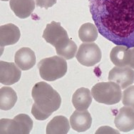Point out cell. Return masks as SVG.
I'll return each instance as SVG.
<instances>
[{
  "mask_svg": "<svg viewBox=\"0 0 134 134\" xmlns=\"http://www.w3.org/2000/svg\"><path fill=\"white\" fill-rule=\"evenodd\" d=\"M100 34L116 45L134 47V0H88Z\"/></svg>",
  "mask_w": 134,
  "mask_h": 134,
  "instance_id": "6da1fadb",
  "label": "cell"
},
{
  "mask_svg": "<svg viewBox=\"0 0 134 134\" xmlns=\"http://www.w3.org/2000/svg\"><path fill=\"white\" fill-rule=\"evenodd\" d=\"M31 96L34 101L31 113L36 120H46L61 106L60 95L45 82L36 83L32 88Z\"/></svg>",
  "mask_w": 134,
  "mask_h": 134,
  "instance_id": "7a4b0ae2",
  "label": "cell"
},
{
  "mask_svg": "<svg viewBox=\"0 0 134 134\" xmlns=\"http://www.w3.org/2000/svg\"><path fill=\"white\" fill-rule=\"evenodd\" d=\"M38 69L43 80L54 81L66 75L67 62L62 57L53 56L41 59L38 63Z\"/></svg>",
  "mask_w": 134,
  "mask_h": 134,
  "instance_id": "3957f363",
  "label": "cell"
},
{
  "mask_svg": "<svg viewBox=\"0 0 134 134\" xmlns=\"http://www.w3.org/2000/svg\"><path fill=\"white\" fill-rule=\"evenodd\" d=\"M91 95L96 101L106 105H114L120 102L122 92L120 85L113 81L96 84L91 89Z\"/></svg>",
  "mask_w": 134,
  "mask_h": 134,
  "instance_id": "277c9868",
  "label": "cell"
},
{
  "mask_svg": "<svg viewBox=\"0 0 134 134\" xmlns=\"http://www.w3.org/2000/svg\"><path fill=\"white\" fill-rule=\"evenodd\" d=\"M33 128V121L26 114H19L13 120L2 118L0 121L1 134H29Z\"/></svg>",
  "mask_w": 134,
  "mask_h": 134,
  "instance_id": "5b68a950",
  "label": "cell"
},
{
  "mask_svg": "<svg viewBox=\"0 0 134 134\" xmlns=\"http://www.w3.org/2000/svg\"><path fill=\"white\" fill-rule=\"evenodd\" d=\"M76 57L80 64L86 67H91L100 62L102 53L96 43H83L79 47Z\"/></svg>",
  "mask_w": 134,
  "mask_h": 134,
  "instance_id": "8992f818",
  "label": "cell"
},
{
  "mask_svg": "<svg viewBox=\"0 0 134 134\" xmlns=\"http://www.w3.org/2000/svg\"><path fill=\"white\" fill-rule=\"evenodd\" d=\"M108 80L117 83L121 89H125L134 83V70L129 66H116L108 73Z\"/></svg>",
  "mask_w": 134,
  "mask_h": 134,
  "instance_id": "52a82bcc",
  "label": "cell"
},
{
  "mask_svg": "<svg viewBox=\"0 0 134 134\" xmlns=\"http://www.w3.org/2000/svg\"><path fill=\"white\" fill-rule=\"evenodd\" d=\"M21 76V69L13 62H0V83L12 85L17 83Z\"/></svg>",
  "mask_w": 134,
  "mask_h": 134,
  "instance_id": "ba28073f",
  "label": "cell"
},
{
  "mask_svg": "<svg viewBox=\"0 0 134 134\" xmlns=\"http://www.w3.org/2000/svg\"><path fill=\"white\" fill-rule=\"evenodd\" d=\"M42 36L47 42L54 47L69 37L67 32L62 27L61 23L54 21L47 24Z\"/></svg>",
  "mask_w": 134,
  "mask_h": 134,
  "instance_id": "9c48e42d",
  "label": "cell"
},
{
  "mask_svg": "<svg viewBox=\"0 0 134 134\" xmlns=\"http://www.w3.org/2000/svg\"><path fill=\"white\" fill-rule=\"evenodd\" d=\"M114 123L120 131L129 132L134 129V110L130 107H123L119 110Z\"/></svg>",
  "mask_w": 134,
  "mask_h": 134,
  "instance_id": "30bf717a",
  "label": "cell"
},
{
  "mask_svg": "<svg viewBox=\"0 0 134 134\" xmlns=\"http://www.w3.org/2000/svg\"><path fill=\"white\" fill-rule=\"evenodd\" d=\"M70 123L71 128L76 131L85 132L91 126L92 118L87 110H76L70 118Z\"/></svg>",
  "mask_w": 134,
  "mask_h": 134,
  "instance_id": "8fae6325",
  "label": "cell"
},
{
  "mask_svg": "<svg viewBox=\"0 0 134 134\" xmlns=\"http://www.w3.org/2000/svg\"><path fill=\"white\" fill-rule=\"evenodd\" d=\"M20 37L19 29L13 24H7L0 27V46L2 48L16 44L19 40Z\"/></svg>",
  "mask_w": 134,
  "mask_h": 134,
  "instance_id": "7c38bea8",
  "label": "cell"
},
{
  "mask_svg": "<svg viewBox=\"0 0 134 134\" xmlns=\"http://www.w3.org/2000/svg\"><path fill=\"white\" fill-rule=\"evenodd\" d=\"M15 63L21 70H29L36 64L34 52L29 47H22L16 52Z\"/></svg>",
  "mask_w": 134,
  "mask_h": 134,
  "instance_id": "4fadbf2b",
  "label": "cell"
},
{
  "mask_svg": "<svg viewBox=\"0 0 134 134\" xmlns=\"http://www.w3.org/2000/svg\"><path fill=\"white\" fill-rule=\"evenodd\" d=\"M9 5L16 16L20 19L29 17L35 9L34 0H10Z\"/></svg>",
  "mask_w": 134,
  "mask_h": 134,
  "instance_id": "5bb4252c",
  "label": "cell"
},
{
  "mask_svg": "<svg viewBox=\"0 0 134 134\" xmlns=\"http://www.w3.org/2000/svg\"><path fill=\"white\" fill-rule=\"evenodd\" d=\"M90 90L88 88H79L74 93L72 97L73 106L76 110L83 111L88 108L92 103V97Z\"/></svg>",
  "mask_w": 134,
  "mask_h": 134,
  "instance_id": "9a60e30c",
  "label": "cell"
},
{
  "mask_svg": "<svg viewBox=\"0 0 134 134\" xmlns=\"http://www.w3.org/2000/svg\"><path fill=\"white\" fill-rule=\"evenodd\" d=\"M110 59L117 67L129 66L130 62V48L122 45L114 47L110 53Z\"/></svg>",
  "mask_w": 134,
  "mask_h": 134,
  "instance_id": "2e32d148",
  "label": "cell"
},
{
  "mask_svg": "<svg viewBox=\"0 0 134 134\" xmlns=\"http://www.w3.org/2000/svg\"><path fill=\"white\" fill-rule=\"evenodd\" d=\"M70 129L69 120L62 116H55L47 126V134H66Z\"/></svg>",
  "mask_w": 134,
  "mask_h": 134,
  "instance_id": "e0dca14e",
  "label": "cell"
},
{
  "mask_svg": "<svg viewBox=\"0 0 134 134\" xmlns=\"http://www.w3.org/2000/svg\"><path fill=\"white\" fill-rule=\"evenodd\" d=\"M57 54L66 59H71L74 58L77 52V46L74 42L70 39L69 37L65 39L59 44L55 46Z\"/></svg>",
  "mask_w": 134,
  "mask_h": 134,
  "instance_id": "ac0fdd59",
  "label": "cell"
},
{
  "mask_svg": "<svg viewBox=\"0 0 134 134\" xmlns=\"http://www.w3.org/2000/svg\"><path fill=\"white\" fill-rule=\"evenodd\" d=\"M17 101V96L10 87H3L0 90V109L9 111L13 108Z\"/></svg>",
  "mask_w": 134,
  "mask_h": 134,
  "instance_id": "d6986e66",
  "label": "cell"
},
{
  "mask_svg": "<svg viewBox=\"0 0 134 134\" xmlns=\"http://www.w3.org/2000/svg\"><path fill=\"white\" fill-rule=\"evenodd\" d=\"M79 37L83 42H93L98 37V29L92 23H85L81 26Z\"/></svg>",
  "mask_w": 134,
  "mask_h": 134,
  "instance_id": "ffe728a7",
  "label": "cell"
},
{
  "mask_svg": "<svg viewBox=\"0 0 134 134\" xmlns=\"http://www.w3.org/2000/svg\"><path fill=\"white\" fill-rule=\"evenodd\" d=\"M123 104L134 110V85L129 86L123 93Z\"/></svg>",
  "mask_w": 134,
  "mask_h": 134,
  "instance_id": "44dd1931",
  "label": "cell"
},
{
  "mask_svg": "<svg viewBox=\"0 0 134 134\" xmlns=\"http://www.w3.org/2000/svg\"><path fill=\"white\" fill-rule=\"evenodd\" d=\"M56 2L53 0H36V4L39 7L44 8V9H49V7H52L56 4Z\"/></svg>",
  "mask_w": 134,
  "mask_h": 134,
  "instance_id": "7402d4cb",
  "label": "cell"
},
{
  "mask_svg": "<svg viewBox=\"0 0 134 134\" xmlns=\"http://www.w3.org/2000/svg\"><path fill=\"white\" fill-rule=\"evenodd\" d=\"M129 67L134 69V47L130 48V62Z\"/></svg>",
  "mask_w": 134,
  "mask_h": 134,
  "instance_id": "603a6c76",
  "label": "cell"
},
{
  "mask_svg": "<svg viewBox=\"0 0 134 134\" xmlns=\"http://www.w3.org/2000/svg\"><path fill=\"white\" fill-rule=\"evenodd\" d=\"M1 1H4V2H7V1H9V0H1Z\"/></svg>",
  "mask_w": 134,
  "mask_h": 134,
  "instance_id": "cb8c5ba5",
  "label": "cell"
},
{
  "mask_svg": "<svg viewBox=\"0 0 134 134\" xmlns=\"http://www.w3.org/2000/svg\"><path fill=\"white\" fill-rule=\"evenodd\" d=\"M54 1H55V2H57V0H54Z\"/></svg>",
  "mask_w": 134,
  "mask_h": 134,
  "instance_id": "d4e9b609",
  "label": "cell"
}]
</instances>
